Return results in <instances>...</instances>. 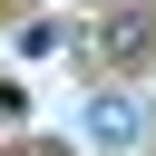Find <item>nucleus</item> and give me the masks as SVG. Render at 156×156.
Instances as JSON below:
<instances>
[{
    "label": "nucleus",
    "instance_id": "1",
    "mask_svg": "<svg viewBox=\"0 0 156 156\" xmlns=\"http://www.w3.org/2000/svg\"><path fill=\"white\" fill-rule=\"evenodd\" d=\"M88 49H98V68H136V58H156V10H107Z\"/></svg>",
    "mask_w": 156,
    "mask_h": 156
},
{
    "label": "nucleus",
    "instance_id": "2",
    "mask_svg": "<svg viewBox=\"0 0 156 156\" xmlns=\"http://www.w3.org/2000/svg\"><path fill=\"white\" fill-rule=\"evenodd\" d=\"M136 127H146V107H136V98H117V88H98V98H88V146H107V156H117V146H136Z\"/></svg>",
    "mask_w": 156,
    "mask_h": 156
}]
</instances>
